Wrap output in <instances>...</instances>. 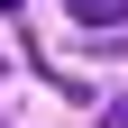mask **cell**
Here are the masks:
<instances>
[{
  "instance_id": "6da1fadb",
  "label": "cell",
  "mask_w": 128,
  "mask_h": 128,
  "mask_svg": "<svg viewBox=\"0 0 128 128\" xmlns=\"http://www.w3.org/2000/svg\"><path fill=\"white\" fill-rule=\"evenodd\" d=\"M82 28H128V0H64Z\"/></svg>"
},
{
  "instance_id": "7a4b0ae2",
  "label": "cell",
  "mask_w": 128,
  "mask_h": 128,
  "mask_svg": "<svg viewBox=\"0 0 128 128\" xmlns=\"http://www.w3.org/2000/svg\"><path fill=\"white\" fill-rule=\"evenodd\" d=\"M0 9H18V0H0Z\"/></svg>"
}]
</instances>
